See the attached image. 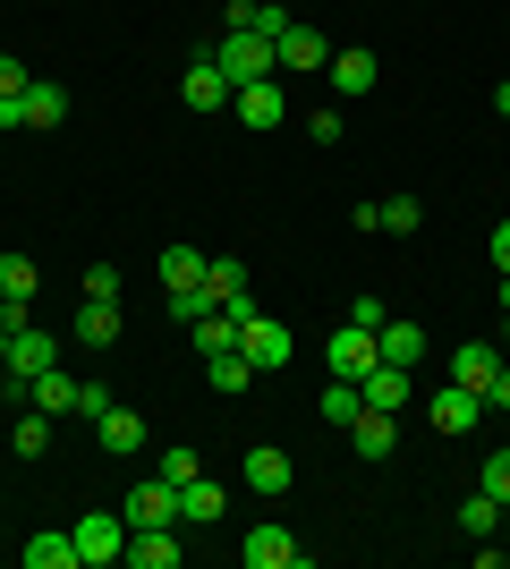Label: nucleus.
<instances>
[{"label": "nucleus", "instance_id": "4be33fe9", "mask_svg": "<svg viewBox=\"0 0 510 569\" xmlns=\"http://www.w3.org/2000/svg\"><path fill=\"white\" fill-rule=\"evenodd\" d=\"M316 417H323V426H340V433H349V426H358V417H366V391H358V382H323V400H316Z\"/></svg>", "mask_w": 510, "mask_h": 569}, {"label": "nucleus", "instance_id": "58836bf2", "mask_svg": "<svg viewBox=\"0 0 510 569\" xmlns=\"http://www.w3.org/2000/svg\"><path fill=\"white\" fill-rule=\"evenodd\" d=\"M307 137H316V144H340L349 128H340V111H316V119H307Z\"/></svg>", "mask_w": 510, "mask_h": 569}, {"label": "nucleus", "instance_id": "c756f323", "mask_svg": "<svg viewBox=\"0 0 510 569\" xmlns=\"http://www.w3.org/2000/svg\"><path fill=\"white\" fill-rule=\"evenodd\" d=\"M26 569H77V536H34V545H26Z\"/></svg>", "mask_w": 510, "mask_h": 569}, {"label": "nucleus", "instance_id": "e433bc0d", "mask_svg": "<svg viewBox=\"0 0 510 569\" xmlns=\"http://www.w3.org/2000/svg\"><path fill=\"white\" fill-rule=\"evenodd\" d=\"M188 476H204V459L179 442V451H162V485H188Z\"/></svg>", "mask_w": 510, "mask_h": 569}, {"label": "nucleus", "instance_id": "ea45409f", "mask_svg": "<svg viewBox=\"0 0 510 569\" xmlns=\"http://www.w3.org/2000/svg\"><path fill=\"white\" fill-rule=\"evenodd\" d=\"M26 86H34V77H26V60H9V51H0V94H26Z\"/></svg>", "mask_w": 510, "mask_h": 569}, {"label": "nucleus", "instance_id": "f03ea898", "mask_svg": "<svg viewBox=\"0 0 510 569\" xmlns=\"http://www.w3.org/2000/svg\"><path fill=\"white\" fill-rule=\"evenodd\" d=\"M213 69L230 77V86H256V77L281 69V51H272L264 34H221V43H213Z\"/></svg>", "mask_w": 510, "mask_h": 569}, {"label": "nucleus", "instance_id": "9b49d317", "mask_svg": "<svg viewBox=\"0 0 510 569\" xmlns=\"http://www.w3.org/2000/svg\"><path fill=\"white\" fill-rule=\"evenodd\" d=\"M128 527H179V485H162V476L137 485L128 493Z\"/></svg>", "mask_w": 510, "mask_h": 569}, {"label": "nucleus", "instance_id": "a878e982", "mask_svg": "<svg viewBox=\"0 0 510 569\" xmlns=\"http://www.w3.org/2000/svg\"><path fill=\"white\" fill-rule=\"evenodd\" d=\"M60 119H69V94L34 77V86H26V128H60Z\"/></svg>", "mask_w": 510, "mask_h": 569}, {"label": "nucleus", "instance_id": "423d86ee", "mask_svg": "<svg viewBox=\"0 0 510 569\" xmlns=\"http://www.w3.org/2000/svg\"><path fill=\"white\" fill-rule=\"evenodd\" d=\"M239 561L247 569H307V545H298L290 527H256V536L239 545Z\"/></svg>", "mask_w": 510, "mask_h": 569}, {"label": "nucleus", "instance_id": "f257e3e1", "mask_svg": "<svg viewBox=\"0 0 510 569\" xmlns=\"http://www.w3.org/2000/svg\"><path fill=\"white\" fill-rule=\"evenodd\" d=\"M239 349H247V366H256V375H281V366L298 357V340H290V323H281V315H247V323H239Z\"/></svg>", "mask_w": 510, "mask_h": 569}, {"label": "nucleus", "instance_id": "79ce46f5", "mask_svg": "<svg viewBox=\"0 0 510 569\" xmlns=\"http://www.w3.org/2000/svg\"><path fill=\"white\" fill-rule=\"evenodd\" d=\"M486 408H510V366H493V382H486Z\"/></svg>", "mask_w": 510, "mask_h": 569}, {"label": "nucleus", "instance_id": "49530a36", "mask_svg": "<svg viewBox=\"0 0 510 569\" xmlns=\"http://www.w3.org/2000/svg\"><path fill=\"white\" fill-rule=\"evenodd\" d=\"M502 315H510V272H502Z\"/></svg>", "mask_w": 510, "mask_h": 569}, {"label": "nucleus", "instance_id": "cd10ccee", "mask_svg": "<svg viewBox=\"0 0 510 569\" xmlns=\"http://www.w3.org/2000/svg\"><path fill=\"white\" fill-rule=\"evenodd\" d=\"M204 289H213V307L247 298V263H239V256H213V263H204Z\"/></svg>", "mask_w": 510, "mask_h": 569}, {"label": "nucleus", "instance_id": "473e14b6", "mask_svg": "<svg viewBox=\"0 0 510 569\" xmlns=\"http://www.w3.org/2000/svg\"><path fill=\"white\" fill-rule=\"evenodd\" d=\"M460 527H468V536H493V527H502V501H493L486 485H477V493L460 501Z\"/></svg>", "mask_w": 510, "mask_h": 569}, {"label": "nucleus", "instance_id": "0eeeda50", "mask_svg": "<svg viewBox=\"0 0 510 569\" xmlns=\"http://www.w3.org/2000/svg\"><path fill=\"white\" fill-rule=\"evenodd\" d=\"M179 552H188V545H179V527H128L120 561L128 569H179Z\"/></svg>", "mask_w": 510, "mask_h": 569}, {"label": "nucleus", "instance_id": "2f4dec72", "mask_svg": "<svg viewBox=\"0 0 510 569\" xmlns=\"http://www.w3.org/2000/svg\"><path fill=\"white\" fill-rule=\"evenodd\" d=\"M9 451H18V459H43V451H51V417H43V408H34V417H18Z\"/></svg>", "mask_w": 510, "mask_h": 569}, {"label": "nucleus", "instance_id": "dca6fc26", "mask_svg": "<svg viewBox=\"0 0 510 569\" xmlns=\"http://www.w3.org/2000/svg\"><path fill=\"white\" fill-rule=\"evenodd\" d=\"M77 340L86 349H120V298H86L77 307Z\"/></svg>", "mask_w": 510, "mask_h": 569}, {"label": "nucleus", "instance_id": "ddd939ff", "mask_svg": "<svg viewBox=\"0 0 510 569\" xmlns=\"http://www.w3.org/2000/svg\"><path fill=\"white\" fill-rule=\"evenodd\" d=\"M230 34H264V43H281L290 34V9H272V0H230Z\"/></svg>", "mask_w": 510, "mask_h": 569}, {"label": "nucleus", "instance_id": "a18cd8bd", "mask_svg": "<svg viewBox=\"0 0 510 569\" xmlns=\"http://www.w3.org/2000/svg\"><path fill=\"white\" fill-rule=\"evenodd\" d=\"M0 366H9V323H0Z\"/></svg>", "mask_w": 510, "mask_h": 569}, {"label": "nucleus", "instance_id": "6e6552de", "mask_svg": "<svg viewBox=\"0 0 510 569\" xmlns=\"http://www.w3.org/2000/svg\"><path fill=\"white\" fill-rule=\"evenodd\" d=\"M374 349H383V366H426V349H434V340H426V323H409V315H391L383 332H374Z\"/></svg>", "mask_w": 510, "mask_h": 569}, {"label": "nucleus", "instance_id": "c85d7f7f", "mask_svg": "<svg viewBox=\"0 0 510 569\" xmlns=\"http://www.w3.org/2000/svg\"><path fill=\"white\" fill-rule=\"evenodd\" d=\"M204 263H213V256H196V247H162V289H196V281H204Z\"/></svg>", "mask_w": 510, "mask_h": 569}, {"label": "nucleus", "instance_id": "37998d69", "mask_svg": "<svg viewBox=\"0 0 510 569\" xmlns=\"http://www.w3.org/2000/svg\"><path fill=\"white\" fill-rule=\"evenodd\" d=\"M0 128H26V94H0Z\"/></svg>", "mask_w": 510, "mask_h": 569}, {"label": "nucleus", "instance_id": "c9c22d12", "mask_svg": "<svg viewBox=\"0 0 510 569\" xmlns=\"http://www.w3.org/2000/svg\"><path fill=\"white\" fill-rule=\"evenodd\" d=\"M349 323H366V332H383V323H391V307L374 298V289H358V298H349Z\"/></svg>", "mask_w": 510, "mask_h": 569}, {"label": "nucleus", "instance_id": "bb28decb", "mask_svg": "<svg viewBox=\"0 0 510 569\" xmlns=\"http://www.w3.org/2000/svg\"><path fill=\"white\" fill-rule=\"evenodd\" d=\"M188 340H196V357H221V349H239V323H230V315H204V323H188Z\"/></svg>", "mask_w": 510, "mask_h": 569}, {"label": "nucleus", "instance_id": "20e7f679", "mask_svg": "<svg viewBox=\"0 0 510 569\" xmlns=\"http://www.w3.org/2000/svg\"><path fill=\"white\" fill-rule=\"evenodd\" d=\"M426 417H434V433H477V426H486V391H468V382H442L434 400H426Z\"/></svg>", "mask_w": 510, "mask_h": 569}, {"label": "nucleus", "instance_id": "2eb2a0df", "mask_svg": "<svg viewBox=\"0 0 510 569\" xmlns=\"http://www.w3.org/2000/svg\"><path fill=\"white\" fill-rule=\"evenodd\" d=\"M221 510H230V493H221L213 476H188V485H179V527H213Z\"/></svg>", "mask_w": 510, "mask_h": 569}, {"label": "nucleus", "instance_id": "9d476101", "mask_svg": "<svg viewBox=\"0 0 510 569\" xmlns=\"http://www.w3.org/2000/svg\"><path fill=\"white\" fill-rule=\"evenodd\" d=\"M239 119L247 128H256V137H264V128H281V119H290V102H281V86H272V77H256V86H239Z\"/></svg>", "mask_w": 510, "mask_h": 569}, {"label": "nucleus", "instance_id": "393cba45", "mask_svg": "<svg viewBox=\"0 0 510 569\" xmlns=\"http://www.w3.org/2000/svg\"><path fill=\"white\" fill-rule=\"evenodd\" d=\"M204 382H213V391H230V400H239L247 382H256V366H247V349H221V357H204Z\"/></svg>", "mask_w": 510, "mask_h": 569}, {"label": "nucleus", "instance_id": "aec40b11", "mask_svg": "<svg viewBox=\"0 0 510 569\" xmlns=\"http://www.w3.org/2000/svg\"><path fill=\"white\" fill-rule=\"evenodd\" d=\"M374 77H383V60H374V51H358V43L332 51V86H340V94H374Z\"/></svg>", "mask_w": 510, "mask_h": 569}, {"label": "nucleus", "instance_id": "a211bd4d", "mask_svg": "<svg viewBox=\"0 0 510 569\" xmlns=\"http://www.w3.org/2000/svg\"><path fill=\"white\" fill-rule=\"evenodd\" d=\"M493 366H502V349H493V340H460V349H451V382H468V391H486Z\"/></svg>", "mask_w": 510, "mask_h": 569}, {"label": "nucleus", "instance_id": "4468645a", "mask_svg": "<svg viewBox=\"0 0 510 569\" xmlns=\"http://www.w3.org/2000/svg\"><path fill=\"white\" fill-rule=\"evenodd\" d=\"M358 391H366V408H391V417H400V408H409V366H383V357H374L358 375Z\"/></svg>", "mask_w": 510, "mask_h": 569}, {"label": "nucleus", "instance_id": "412c9836", "mask_svg": "<svg viewBox=\"0 0 510 569\" xmlns=\"http://www.w3.org/2000/svg\"><path fill=\"white\" fill-rule=\"evenodd\" d=\"M247 485H256V493H290V485H298V476H290V451L256 442V451H247Z\"/></svg>", "mask_w": 510, "mask_h": 569}, {"label": "nucleus", "instance_id": "39448f33", "mask_svg": "<svg viewBox=\"0 0 510 569\" xmlns=\"http://www.w3.org/2000/svg\"><path fill=\"white\" fill-rule=\"evenodd\" d=\"M51 349H60V340H51L43 323L9 332V366H0V375H9V391H18V400H26V375H43V366H51Z\"/></svg>", "mask_w": 510, "mask_h": 569}, {"label": "nucleus", "instance_id": "c03bdc74", "mask_svg": "<svg viewBox=\"0 0 510 569\" xmlns=\"http://www.w3.org/2000/svg\"><path fill=\"white\" fill-rule=\"evenodd\" d=\"M493 111H502V119H510V86H502V94H493Z\"/></svg>", "mask_w": 510, "mask_h": 569}, {"label": "nucleus", "instance_id": "4c0bfd02", "mask_svg": "<svg viewBox=\"0 0 510 569\" xmlns=\"http://www.w3.org/2000/svg\"><path fill=\"white\" fill-rule=\"evenodd\" d=\"M477 485H486L493 501H510V451H493V459H486V476H477Z\"/></svg>", "mask_w": 510, "mask_h": 569}, {"label": "nucleus", "instance_id": "72a5a7b5", "mask_svg": "<svg viewBox=\"0 0 510 569\" xmlns=\"http://www.w3.org/2000/svg\"><path fill=\"white\" fill-rule=\"evenodd\" d=\"M34 281H43V272L26 256H0V298H34Z\"/></svg>", "mask_w": 510, "mask_h": 569}, {"label": "nucleus", "instance_id": "f3484780", "mask_svg": "<svg viewBox=\"0 0 510 569\" xmlns=\"http://www.w3.org/2000/svg\"><path fill=\"white\" fill-rule=\"evenodd\" d=\"M230 94H239V86L213 69V51H204V60H188V111H221Z\"/></svg>", "mask_w": 510, "mask_h": 569}, {"label": "nucleus", "instance_id": "f8f14e48", "mask_svg": "<svg viewBox=\"0 0 510 569\" xmlns=\"http://www.w3.org/2000/svg\"><path fill=\"white\" fill-rule=\"evenodd\" d=\"M94 433H102V451H111V459L146 451V417H137V408H120V400H111V408L94 417Z\"/></svg>", "mask_w": 510, "mask_h": 569}, {"label": "nucleus", "instance_id": "7c9ffc66", "mask_svg": "<svg viewBox=\"0 0 510 569\" xmlns=\"http://www.w3.org/2000/svg\"><path fill=\"white\" fill-rule=\"evenodd\" d=\"M162 307H170V323H204L213 315V289L196 281V289H162Z\"/></svg>", "mask_w": 510, "mask_h": 569}, {"label": "nucleus", "instance_id": "de8ad7c7", "mask_svg": "<svg viewBox=\"0 0 510 569\" xmlns=\"http://www.w3.org/2000/svg\"><path fill=\"white\" fill-rule=\"evenodd\" d=\"M502 527H510V501H502Z\"/></svg>", "mask_w": 510, "mask_h": 569}, {"label": "nucleus", "instance_id": "b1692460", "mask_svg": "<svg viewBox=\"0 0 510 569\" xmlns=\"http://www.w3.org/2000/svg\"><path fill=\"white\" fill-rule=\"evenodd\" d=\"M272 51H281V69H332V60H323V34H316V26H298V18H290V34H281Z\"/></svg>", "mask_w": 510, "mask_h": 569}, {"label": "nucleus", "instance_id": "6ab92c4d", "mask_svg": "<svg viewBox=\"0 0 510 569\" xmlns=\"http://www.w3.org/2000/svg\"><path fill=\"white\" fill-rule=\"evenodd\" d=\"M374 357H383V349H374V332H366V323H349V332L332 340V375H340V382H358Z\"/></svg>", "mask_w": 510, "mask_h": 569}, {"label": "nucleus", "instance_id": "a19ab883", "mask_svg": "<svg viewBox=\"0 0 510 569\" xmlns=\"http://www.w3.org/2000/svg\"><path fill=\"white\" fill-rule=\"evenodd\" d=\"M486 247H493V272H510V221H493V238H486Z\"/></svg>", "mask_w": 510, "mask_h": 569}, {"label": "nucleus", "instance_id": "5701e85b", "mask_svg": "<svg viewBox=\"0 0 510 569\" xmlns=\"http://www.w3.org/2000/svg\"><path fill=\"white\" fill-rule=\"evenodd\" d=\"M26 408H43V417H60V408H77V382L60 375V366H43V375H26Z\"/></svg>", "mask_w": 510, "mask_h": 569}, {"label": "nucleus", "instance_id": "1a4fd4ad", "mask_svg": "<svg viewBox=\"0 0 510 569\" xmlns=\"http://www.w3.org/2000/svg\"><path fill=\"white\" fill-rule=\"evenodd\" d=\"M349 451L358 459H391L400 451V417H391V408H366L358 426H349Z\"/></svg>", "mask_w": 510, "mask_h": 569}, {"label": "nucleus", "instance_id": "f704fd0d", "mask_svg": "<svg viewBox=\"0 0 510 569\" xmlns=\"http://www.w3.org/2000/svg\"><path fill=\"white\" fill-rule=\"evenodd\" d=\"M417 221H426V204H417V196H391V204H383V230H391V238H409Z\"/></svg>", "mask_w": 510, "mask_h": 569}, {"label": "nucleus", "instance_id": "7ed1b4c3", "mask_svg": "<svg viewBox=\"0 0 510 569\" xmlns=\"http://www.w3.org/2000/svg\"><path fill=\"white\" fill-rule=\"evenodd\" d=\"M69 536H77V569H111L128 552V519L120 510H94V519H77Z\"/></svg>", "mask_w": 510, "mask_h": 569}]
</instances>
